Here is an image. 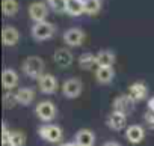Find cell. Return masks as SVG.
Listing matches in <instances>:
<instances>
[{
	"label": "cell",
	"instance_id": "obj_11",
	"mask_svg": "<svg viewBox=\"0 0 154 146\" xmlns=\"http://www.w3.org/2000/svg\"><path fill=\"white\" fill-rule=\"evenodd\" d=\"M2 85H3V89H6V91H11V89L17 88L18 74H17L15 69H12V68H5L3 69V72H2Z\"/></svg>",
	"mask_w": 154,
	"mask_h": 146
},
{
	"label": "cell",
	"instance_id": "obj_23",
	"mask_svg": "<svg viewBox=\"0 0 154 146\" xmlns=\"http://www.w3.org/2000/svg\"><path fill=\"white\" fill-rule=\"evenodd\" d=\"M85 3V14L88 15H95L101 11V0H83Z\"/></svg>",
	"mask_w": 154,
	"mask_h": 146
},
{
	"label": "cell",
	"instance_id": "obj_2",
	"mask_svg": "<svg viewBox=\"0 0 154 146\" xmlns=\"http://www.w3.org/2000/svg\"><path fill=\"white\" fill-rule=\"evenodd\" d=\"M32 38L35 41H47V39H51L56 33V26L53 23H48V21H42V23H33L32 26Z\"/></svg>",
	"mask_w": 154,
	"mask_h": 146
},
{
	"label": "cell",
	"instance_id": "obj_12",
	"mask_svg": "<svg viewBox=\"0 0 154 146\" xmlns=\"http://www.w3.org/2000/svg\"><path fill=\"white\" fill-rule=\"evenodd\" d=\"M2 41H3V44L6 47H12L20 41V32L14 26L6 24L3 27V30H2Z\"/></svg>",
	"mask_w": 154,
	"mask_h": 146
},
{
	"label": "cell",
	"instance_id": "obj_17",
	"mask_svg": "<svg viewBox=\"0 0 154 146\" xmlns=\"http://www.w3.org/2000/svg\"><path fill=\"white\" fill-rule=\"evenodd\" d=\"M65 12L71 17H80L85 14V3L83 0H66Z\"/></svg>",
	"mask_w": 154,
	"mask_h": 146
},
{
	"label": "cell",
	"instance_id": "obj_14",
	"mask_svg": "<svg viewBox=\"0 0 154 146\" xmlns=\"http://www.w3.org/2000/svg\"><path fill=\"white\" fill-rule=\"evenodd\" d=\"M128 95L137 103V101H143L148 95V89L145 86V83L142 82H136L133 85L128 86Z\"/></svg>",
	"mask_w": 154,
	"mask_h": 146
},
{
	"label": "cell",
	"instance_id": "obj_21",
	"mask_svg": "<svg viewBox=\"0 0 154 146\" xmlns=\"http://www.w3.org/2000/svg\"><path fill=\"white\" fill-rule=\"evenodd\" d=\"M79 66L85 71H91L97 66V56L92 53H83L79 57ZM98 68V66H97Z\"/></svg>",
	"mask_w": 154,
	"mask_h": 146
},
{
	"label": "cell",
	"instance_id": "obj_22",
	"mask_svg": "<svg viewBox=\"0 0 154 146\" xmlns=\"http://www.w3.org/2000/svg\"><path fill=\"white\" fill-rule=\"evenodd\" d=\"M20 11V5L17 0H2V12L5 17H14Z\"/></svg>",
	"mask_w": 154,
	"mask_h": 146
},
{
	"label": "cell",
	"instance_id": "obj_9",
	"mask_svg": "<svg viewBox=\"0 0 154 146\" xmlns=\"http://www.w3.org/2000/svg\"><path fill=\"white\" fill-rule=\"evenodd\" d=\"M53 60L56 62V65L59 68H69L72 60H74V54L69 48H57L53 54Z\"/></svg>",
	"mask_w": 154,
	"mask_h": 146
},
{
	"label": "cell",
	"instance_id": "obj_10",
	"mask_svg": "<svg viewBox=\"0 0 154 146\" xmlns=\"http://www.w3.org/2000/svg\"><path fill=\"white\" fill-rule=\"evenodd\" d=\"M38 86H39V91L45 95H53L59 85H57V80L53 74H44L39 80H38Z\"/></svg>",
	"mask_w": 154,
	"mask_h": 146
},
{
	"label": "cell",
	"instance_id": "obj_1",
	"mask_svg": "<svg viewBox=\"0 0 154 146\" xmlns=\"http://www.w3.org/2000/svg\"><path fill=\"white\" fill-rule=\"evenodd\" d=\"M23 72L30 77V79H35V80H39L42 76H44V69H45V63L41 57L38 56H29L24 62H23V66H21Z\"/></svg>",
	"mask_w": 154,
	"mask_h": 146
},
{
	"label": "cell",
	"instance_id": "obj_25",
	"mask_svg": "<svg viewBox=\"0 0 154 146\" xmlns=\"http://www.w3.org/2000/svg\"><path fill=\"white\" fill-rule=\"evenodd\" d=\"M48 6L56 11V12H65V6H66V0H47Z\"/></svg>",
	"mask_w": 154,
	"mask_h": 146
},
{
	"label": "cell",
	"instance_id": "obj_29",
	"mask_svg": "<svg viewBox=\"0 0 154 146\" xmlns=\"http://www.w3.org/2000/svg\"><path fill=\"white\" fill-rule=\"evenodd\" d=\"M2 146H14V143L11 142V139H8V140H2Z\"/></svg>",
	"mask_w": 154,
	"mask_h": 146
},
{
	"label": "cell",
	"instance_id": "obj_4",
	"mask_svg": "<svg viewBox=\"0 0 154 146\" xmlns=\"http://www.w3.org/2000/svg\"><path fill=\"white\" fill-rule=\"evenodd\" d=\"M35 113L42 122H51L56 118L57 109L51 101H41V103H38V106L35 109Z\"/></svg>",
	"mask_w": 154,
	"mask_h": 146
},
{
	"label": "cell",
	"instance_id": "obj_26",
	"mask_svg": "<svg viewBox=\"0 0 154 146\" xmlns=\"http://www.w3.org/2000/svg\"><path fill=\"white\" fill-rule=\"evenodd\" d=\"M15 104H18L15 94H5V95H3V106H5L6 109H12Z\"/></svg>",
	"mask_w": 154,
	"mask_h": 146
},
{
	"label": "cell",
	"instance_id": "obj_16",
	"mask_svg": "<svg viewBox=\"0 0 154 146\" xmlns=\"http://www.w3.org/2000/svg\"><path fill=\"white\" fill-rule=\"evenodd\" d=\"M125 137L130 143H140L145 137V131L140 125H130L125 130Z\"/></svg>",
	"mask_w": 154,
	"mask_h": 146
},
{
	"label": "cell",
	"instance_id": "obj_28",
	"mask_svg": "<svg viewBox=\"0 0 154 146\" xmlns=\"http://www.w3.org/2000/svg\"><path fill=\"white\" fill-rule=\"evenodd\" d=\"M103 146H121L118 142H113V140H110V142H106Z\"/></svg>",
	"mask_w": 154,
	"mask_h": 146
},
{
	"label": "cell",
	"instance_id": "obj_7",
	"mask_svg": "<svg viewBox=\"0 0 154 146\" xmlns=\"http://www.w3.org/2000/svg\"><path fill=\"white\" fill-rule=\"evenodd\" d=\"M85 41V33L82 29H77V27H72V29H68L63 32V42L68 45V47H80Z\"/></svg>",
	"mask_w": 154,
	"mask_h": 146
},
{
	"label": "cell",
	"instance_id": "obj_30",
	"mask_svg": "<svg viewBox=\"0 0 154 146\" xmlns=\"http://www.w3.org/2000/svg\"><path fill=\"white\" fill-rule=\"evenodd\" d=\"M60 146H79V145H77L75 142H74V143H72V142H66V143H62Z\"/></svg>",
	"mask_w": 154,
	"mask_h": 146
},
{
	"label": "cell",
	"instance_id": "obj_27",
	"mask_svg": "<svg viewBox=\"0 0 154 146\" xmlns=\"http://www.w3.org/2000/svg\"><path fill=\"white\" fill-rule=\"evenodd\" d=\"M146 104H148V109H149V112H152V113H154V97H152V98H149Z\"/></svg>",
	"mask_w": 154,
	"mask_h": 146
},
{
	"label": "cell",
	"instance_id": "obj_20",
	"mask_svg": "<svg viewBox=\"0 0 154 146\" xmlns=\"http://www.w3.org/2000/svg\"><path fill=\"white\" fill-rule=\"evenodd\" d=\"M15 97H17V103L21 104V106H29L32 104L33 98H35V92L33 89L30 88H20L17 92H15Z\"/></svg>",
	"mask_w": 154,
	"mask_h": 146
},
{
	"label": "cell",
	"instance_id": "obj_6",
	"mask_svg": "<svg viewBox=\"0 0 154 146\" xmlns=\"http://www.w3.org/2000/svg\"><path fill=\"white\" fill-rule=\"evenodd\" d=\"M134 100L128 95V94H125V95H119V97H116L115 98V101H113V110L115 112H119V113H122V115H130L131 112H133V109H134Z\"/></svg>",
	"mask_w": 154,
	"mask_h": 146
},
{
	"label": "cell",
	"instance_id": "obj_24",
	"mask_svg": "<svg viewBox=\"0 0 154 146\" xmlns=\"http://www.w3.org/2000/svg\"><path fill=\"white\" fill-rule=\"evenodd\" d=\"M11 142L14 143V146H24L26 143V136L21 131H12L11 133Z\"/></svg>",
	"mask_w": 154,
	"mask_h": 146
},
{
	"label": "cell",
	"instance_id": "obj_8",
	"mask_svg": "<svg viewBox=\"0 0 154 146\" xmlns=\"http://www.w3.org/2000/svg\"><path fill=\"white\" fill-rule=\"evenodd\" d=\"M27 11H29V17L32 18L33 23H42V21H45L47 14H48L47 5L44 2H33V3H30Z\"/></svg>",
	"mask_w": 154,
	"mask_h": 146
},
{
	"label": "cell",
	"instance_id": "obj_13",
	"mask_svg": "<svg viewBox=\"0 0 154 146\" xmlns=\"http://www.w3.org/2000/svg\"><path fill=\"white\" fill-rule=\"evenodd\" d=\"M127 124V116L119 113V112H112L109 116H107V125L109 128H112L113 131H121Z\"/></svg>",
	"mask_w": 154,
	"mask_h": 146
},
{
	"label": "cell",
	"instance_id": "obj_5",
	"mask_svg": "<svg viewBox=\"0 0 154 146\" xmlns=\"http://www.w3.org/2000/svg\"><path fill=\"white\" fill-rule=\"evenodd\" d=\"M82 91H83V83H82L80 79H75V77L65 80L63 85H62V92H63V95H65L66 98H71V100L80 97Z\"/></svg>",
	"mask_w": 154,
	"mask_h": 146
},
{
	"label": "cell",
	"instance_id": "obj_15",
	"mask_svg": "<svg viewBox=\"0 0 154 146\" xmlns=\"http://www.w3.org/2000/svg\"><path fill=\"white\" fill-rule=\"evenodd\" d=\"M94 142H95V136L88 128L79 130L75 133V143L79 146H94Z\"/></svg>",
	"mask_w": 154,
	"mask_h": 146
},
{
	"label": "cell",
	"instance_id": "obj_3",
	"mask_svg": "<svg viewBox=\"0 0 154 146\" xmlns=\"http://www.w3.org/2000/svg\"><path fill=\"white\" fill-rule=\"evenodd\" d=\"M38 134L41 136V139H44L45 142H50V143H59L63 137V133H62V128L54 125V124H44L39 127L38 130Z\"/></svg>",
	"mask_w": 154,
	"mask_h": 146
},
{
	"label": "cell",
	"instance_id": "obj_19",
	"mask_svg": "<svg viewBox=\"0 0 154 146\" xmlns=\"http://www.w3.org/2000/svg\"><path fill=\"white\" fill-rule=\"evenodd\" d=\"M113 77H115V71H113L112 66L97 68V71H95V79H97V82L101 83V85L110 83V82L113 80Z\"/></svg>",
	"mask_w": 154,
	"mask_h": 146
},
{
	"label": "cell",
	"instance_id": "obj_18",
	"mask_svg": "<svg viewBox=\"0 0 154 146\" xmlns=\"http://www.w3.org/2000/svg\"><path fill=\"white\" fill-rule=\"evenodd\" d=\"M115 53L110 50H101L97 54V66L98 68H106V66H113L115 63Z\"/></svg>",
	"mask_w": 154,
	"mask_h": 146
}]
</instances>
